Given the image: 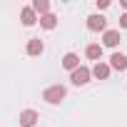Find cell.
Returning a JSON list of instances; mask_svg holds the SVG:
<instances>
[{
    "instance_id": "8",
    "label": "cell",
    "mask_w": 127,
    "mask_h": 127,
    "mask_svg": "<svg viewBox=\"0 0 127 127\" xmlns=\"http://www.w3.org/2000/svg\"><path fill=\"white\" fill-rule=\"evenodd\" d=\"M25 52H28L30 57H37V55H42V52H45V42H42L40 37H30V40H28V45H25Z\"/></svg>"
},
{
    "instance_id": "5",
    "label": "cell",
    "mask_w": 127,
    "mask_h": 127,
    "mask_svg": "<svg viewBox=\"0 0 127 127\" xmlns=\"http://www.w3.org/2000/svg\"><path fill=\"white\" fill-rule=\"evenodd\" d=\"M120 30H115V28H110L107 32H102V47H112V50H117L120 47Z\"/></svg>"
},
{
    "instance_id": "15",
    "label": "cell",
    "mask_w": 127,
    "mask_h": 127,
    "mask_svg": "<svg viewBox=\"0 0 127 127\" xmlns=\"http://www.w3.org/2000/svg\"><path fill=\"white\" fill-rule=\"evenodd\" d=\"M120 28H122V30H127V13H122V15H120Z\"/></svg>"
},
{
    "instance_id": "16",
    "label": "cell",
    "mask_w": 127,
    "mask_h": 127,
    "mask_svg": "<svg viewBox=\"0 0 127 127\" xmlns=\"http://www.w3.org/2000/svg\"><path fill=\"white\" fill-rule=\"evenodd\" d=\"M120 5L125 8V13H127V0H120Z\"/></svg>"
},
{
    "instance_id": "7",
    "label": "cell",
    "mask_w": 127,
    "mask_h": 127,
    "mask_svg": "<svg viewBox=\"0 0 127 127\" xmlns=\"http://www.w3.org/2000/svg\"><path fill=\"white\" fill-rule=\"evenodd\" d=\"M102 52H105L102 42H90V45L85 47V57L92 60V62H102Z\"/></svg>"
},
{
    "instance_id": "11",
    "label": "cell",
    "mask_w": 127,
    "mask_h": 127,
    "mask_svg": "<svg viewBox=\"0 0 127 127\" xmlns=\"http://www.w3.org/2000/svg\"><path fill=\"white\" fill-rule=\"evenodd\" d=\"M62 67L70 70V72H75L80 67V55L77 52H65V55H62Z\"/></svg>"
},
{
    "instance_id": "4",
    "label": "cell",
    "mask_w": 127,
    "mask_h": 127,
    "mask_svg": "<svg viewBox=\"0 0 127 127\" xmlns=\"http://www.w3.org/2000/svg\"><path fill=\"white\" fill-rule=\"evenodd\" d=\"M110 67L117 70V72H127V55L120 52V50H115V52L110 55Z\"/></svg>"
},
{
    "instance_id": "12",
    "label": "cell",
    "mask_w": 127,
    "mask_h": 127,
    "mask_svg": "<svg viewBox=\"0 0 127 127\" xmlns=\"http://www.w3.org/2000/svg\"><path fill=\"white\" fill-rule=\"evenodd\" d=\"M40 28H42V30H55V28H57V15H55V13L42 15V18H40Z\"/></svg>"
},
{
    "instance_id": "9",
    "label": "cell",
    "mask_w": 127,
    "mask_h": 127,
    "mask_svg": "<svg viewBox=\"0 0 127 127\" xmlns=\"http://www.w3.org/2000/svg\"><path fill=\"white\" fill-rule=\"evenodd\" d=\"M37 120H40V115H37L35 110H23V112H20V117H18L20 127H35V125H37Z\"/></svg>"
},
{
    "instance_id": "2",
    "label": "cell",
    "mask_w": 127,
    "mask_h": 127,
    "mask_svg": "<svg viewBox=\"0 0 127 127\" xmlns=\"http://www.w3.org/2000/svg\"><path fill=\"white\" fill-rule=\"evenodd\" d=\"M90 80H92V67H87V65H80L75 72H70V82L75 87H85Z\"/></svg>"
},
{
    "instance_id": "1",
    "label": "cell",
    "mask_w": 127,
    "mask_h": 127,
    "mask_svg": "<svg viewBox=\"0 0 127 127\" xmlns=\"http://www.w3.org/2000/svg\"><path fill=\"white\" fill-rule=\"evenodd\" d=\"M42 100L47 105H62L67 100V87L65 85H50V87L42 90Z\"/></svg>"
},
{
    "instance_id": "13",
    "label": "cell",
    "mask_w": 127,
    "mask_h": 127,
    "mask_svg": "<svg viewBox=\"0 0 127 127\" xmlns=\"http://www.w3.org/2000/svg\"><path fill=\"white\" fill-rule=\"evenodd\" d=\"M32 10L42 18V15H47V13H50V3H47V0H32Z\"/></svg>"
},
{
    "instance_id": "14",
    "label": "cell",
    "mask_w": 127,
    "mask_h": 127,
    "mask_svg": "<svg viewBox=\"0 0 127 127\" xmlns=\"http://www.w3.org/2000/svg\"><path fill=\"white\" fill-rule=\"evenodd\" d=\"M110 8V0H97V10H107Z\"/></svg>"
},
{
    "instance_id": "6",
    "label": "cell",
    "mask_w": 127,
    "mask_h": 127,
    "mask_svg": "<svg viewBox=\"0 0 127 127\" xmlns=\"http://www.w3.org/2000/svg\"><path fill=\"white\" fill-rule=\"evenodd\" d=\"M20 20H23V25H25V28H32L35 23H40V15L32 10V5H25V8L20 10Z\"/></svg>"
},
{
    "instance_id": "3",
    "label": "cell",
    "mask_w": 127,
    "mask_h": 127,
    "mask_svg": "<svg viewBox=\"0 0 127 127\" xmlns=\"http://www.w3.org/2000/svg\"><path fill=\"white\" fill-rule=\"evenodd\" d=\"M85 25H87V30H90V32H107V30H110V28H107V18H105L102 13L87 15Z\"/></svg>"
},
{
    "instance_id": "10",
    "label": "cell",
    "mask_w": 127,
    "mask_h": 127,
    "mask_svg": "<svg viewBox=\"0 0 127 127\" xmlns=\"http://www.w3.org/2000/svg\"><path fill=\"white\" fill-rule=\"evenodd\" d=\"M110 72H112L110 62H95V65H92V77L95 80H107Z\"/></svg>"
}]
</instances>
